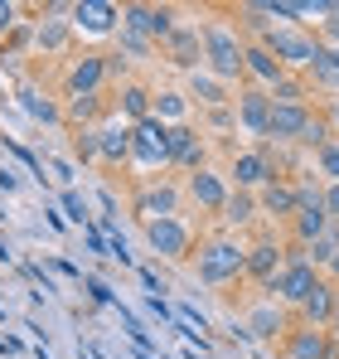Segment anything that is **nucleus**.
Here are the masks:
<instances>
[{"label": "nucleus", "instance_id": "f257e3e1", "mask_svg": "<svg viewBox=\"0 0 339 359\" xmlns=\"http://www.w3.org/2000/svg\"><path fill=\"white\" fill-rule=\"evenodd\" d=\"M237 272H247V252L237 248V243L228 238H214L204 252H199V282H209V287H223L233 282Z\"/></svg>", "mask_w": 339, "mask_h": 359}, {"label": "nucleus", "instance_id": "f03ea898", "mask_svg": "<svg viewBox=\"0 0 339 359\" xmlns=\"http://www.w3.org/2000/svg\"><path fill=\"white\" fill-rule=\"evenodd\" d=\"M204 59H209V68H214V78H237L242 68H247V49L233 39V29H223V25H209L204 29Z\"/></svg>", "mask_w": 339, "mask_h": 359}, {"label": "nucleus", "instance_id": "7ed1b4c3", "mask_svg": "<svg viewBox=\"0 0 339 359\" xmlns=\"http://www.w3.org/2000/svg\"><path fill=\"white\" fill-rule=\"evenodd\" d=\"M131 161L136 165H170V131L155 117L131 131Z\"/></svg>", "mask_w": 339, "mask_h": 359}, {"label": "nucleus", "instance_id": "20e7f679", "mask_svg": "<svg viewBox=\"0 0 339 359\" xmlns=\"http://www.w3.org/2000/svg\"><path fill=\"white\" fill-rule=\"evenodd\" d=\"M315 287H320V277H315V267H310L305 257H291V262L282 267V277L272 282V292H277L282 301H291V306H305Z\"/></svg>", "mask_w": 339, "mask_h": 359}, {"label": "nucleus", "instance_id": "39448f33", "mask_svg": "<svg viewBox=\"0 0 339 359\" xmlns=\"http://www.w3.org/2000/svg\"><path fill=\"white\" fill-rule=\"evenodd\" d=\"M267 49H272L277 59L296 63V68H310V63L320 59V44L305 39V34H296V29H272V34H267Z\"/></svg>", "mask_w": 339, "mask_h": 359}, {"label": "nucleus", "instance_id": "423d86ee", "mask_svg": "<svg viewBox=\"0 0 339 359\" xmlns=\"http://www.w3.org/2000/svg\"><path fill=\"white\" fill-rule=\"evenodd\" d=\"M121 29H131V34H160V39H170L174 34V15L170 10H155V5H126L121 10Z\"/></svg>", "mask_w": 339, "mask_h": 359}, {"label": "nucleus", "instance_id": "0eeeda50", "mask_svg": "<svg viewBox=\"0 0 339 359\" xmlns=\"http://www.w3.org/2000/svg\"><path fill=\"white\" fill-rule=\"evenodd\" d=\"M146 238L155 252H165V257H184V248H189V229L179 224V219H151L146 224Z\"/></svg>", "mask_w": 339, "mask_h": 359}, {"label": "nucleus", "instance_id": "6e6552de", "mask_svg": "<svg viewBox=\"0 0 339 359\" xmlns=\"http://www.w3.org/2000/svg\"><path fill=\"white\" fill-rule=\"evenodd\" d=\"M102 78H107V63L97 59V54H88V59L73 63V73H68V93L83 102V97H92V93L102 88Z\"/></svg>", "mask_w": 339, "mask_h": 359}, {"label": "nucleus", "instance_id": "1a4fd4ad", "mask_svg": "<svg viewBox=\"0 0 339 359\" xmlns=\"http://www.w3.org/2000/svg\"><path fill=\"white\" fill-rule=\"evenodd\" d=\"M305 126H310V112H305V107H296V102H272V131H267V136H277V141H300Z\"/></svg>", "mask_w": 339, "mask_h": 359}, {"label": "nucleus", "instance_id": "9d476101", "mask_svg": "<svg viewBox=\"0 0 339 359\" xmlns=\"http://www.w3.org/2000/svg\"><path fill=\"white\" fill-rule=\"evenodd\" d=\"M237 117H242V126L252 136H267L272 131V97L267 93H242L237 97Z\"/></svg>", "mask_w": 339, "mask_h": 359}, {"label": "nucleus", "instance_id": "9b49d317", "mask_svg": "<svg viewBox=\"0 0 339 359\" xmlns=\"http://www.w3.org/2000/svg\"><path fill=\"white\" fill-rule=\"evenodd\" d=\"M189 194H194V199H199V209H209V214L228 209V189H223V180L214 175V170H194V180H189Z\"/></svg>", "mask_w": 339, "mask_h": 359}, {"label": "nucleus", "instance_id": "f8f14e48", "mask_svg": "<svg viewBox=\"0 0 339 359\" xmlns=\"http://www.w3.org/2000/svg\"><path fill=\"white\" fill-rule=\"evenodd\" d=\"M247 272L252 277H262L267 287L282 277V248L277 243H257V248H247Z\"/></svg>", "mask_w": 339, "mask_h": 359}, {"label": "nucleus", "instance_id": "ddd939ff", "mask_svg": "<svg viewBox=\"0 0 339 359\" xmlns=\"http://www.w3.org/2000/svg\"><path fill=\"white\" fill-rule=\"evenodd\" d=\"M291 359H330L325 325H300V330L291 335Z\"/></svg>", "mask_w": 339, "mask_h": 359}, {"label": "nucleus", "instance_id": "4468645a", "mask_svg": "<svg viewBox=\"0 0 339 359\" xmlns=\"http://www.w3.org/2000/svg\"><path fill=\"white\" fill-rule=\"evenodd\" d=\"M199 156H204L199 136H194L189 126H170V161H174V165H194V170H199Z\"/></svg>", "mask_w": 339, "mask_h": 359}, {"label": "nucleus", "instance_id": "2eb2a0df", "mask_svg": "<svg viewBox=\"0 0 339 359\" xmlns=\"http://www.w3.org/2000/svg\"><path fill=\"white\" fill-rule=\"evenodd\" d=\"M73 20H78V29H88V34H107L116 10L102 5V0H88V5H73Z\"/></svg>", "mask_w": 339, "mask_h": 359}, {"label": "nucleus", "instance_id": "dca6fc26", "mask_svg": "<svg viewBox=\"0 0 339 359\" xmlns=\"http://www.w3.org/2000/svg\"><path fill=\"white\" fill-rule=\"evenodd\" d=\"M335 297H339V287H325V282H320V287L310 292V301L300 306V311H305V325H330V320H335Z\"/></svg>", "mask_w": 339, "mask_h": 359}, {"label": "nucleus", "instance_id": "f3484780", "mask_svg": "<svg viewBox=\"0 0 339 359\" xmlns=\"http://www.w3.org/2000/svg\"><path fill=\"white\" fill-rule=\"evenodd\" d=\"M97 156L102 161H131V131L126 126H107V131H97Z\"/></svg>", "mask_w": 339, "mask_h": 359}, {"label": "nucleus", "instance_id": "a211bd4d", "mask_svg": "<svg viewBox=\"0 0 339 359\" xmlns=\"http://www.w3.org/2000/svg\"><path fill=\"white\" fill-rule=\"evenodd\" d=\"M233 175H237V184L242 189H257V184H267V156H257V151H247V156H237L233 161Z\"/></svg>", "mask_w": 339, "mask_h": 359}, {"label": "nucleus", "instance_id": "6ab92c4d", "mask_svg": "<svg viewBox=\"0 0 339 359\" xmlns=\"http://www.w3.org/2000/svg\"><path fill=\"white\" fill-rule=\"evenodd\" d=\"M165 49L174 54V63H184V68H189V63H199V49H204V34H199V29H174V34L165 39Z\"/></svg>", "mask_w": 339, "mask_h": 359}, {"label": "nucleus", "instance_id": "aec40b11", "mask_svg": "<svg viewBox=\"0 0 339 359\" xmlns=\"http://www.w3.org/2000/svg\"><path fill=\"white\" fill-rule=\"evenodd\" d=\"M247 68H252V73H257L262 83H272V88H277V83H282V78H286L282 59H277V54H272L267 44H257V49H247Z\"/></svg>", "mask_w": 339, "mask_h": 359}, {"label": "nucleus", "instance_id": "412c9836", "mask_svg": "<svg viewBox=\"0 0 339 359\" xmlns=\"http://www.w3.org/2000/svg\"><path fill=\"white\" fill-rule=\"evenodd\" d=\"M325 229H330V214H325V209H296V233H300L305 248L320 238Z\"/></svg>", "mask_w": 339, "mask_h": 359}, {"label": "nucleus", "instance_id": "4be33fe9", "mask_svg": "<svg viewBox=\"0 0 339 359\" xmlns=\"http://www.w3.org/2000/svg\"><path fill=\"white\" fill-rule=\"evenodd\" d=\"M262 209H267L272 219L296 214V189H286V184H267V189H262Z\"/></svg>", "mask_w": 339, "mask_h": 359}, {"label": "nucleus", "instance_id": "5701e85b", "mask_svg": "<svg viewBox=\"0 0 339 359\" xmlns=\"http://www.w3.org/2000/svg\"><path fill=\"white\" fill-rule=\"evenodd\" d=\"M174 204H179V194H174V189H151V194H146V199H141V209H146V219H170V214H174Z\"/></svg>", "mask_w": 339, "mask_h": 359}, {"label": "nucleus", "instance_id": "b1692460", "mask_svg": "<svg viewBox=\"0 0 339 359\" xmlns=\"http://www.w3.org/2000/svg\"><path fill=\"white\" fill-rule=\"evenodd\" d=\"M247 325H252V335H262V340H272L277 330H286V320H282V311H277V306H257Z\"/></svg>", "mask_w": 339, "mask_h": 359}, {"label": "nucleus", "instance_id": "393cba45", "mask_svg": "<svg viewBox=\"0 0 339 359\" xmlns=\"http://www.w3.org/2000/svg\"><path fill=\"white\" fill-rule=\"evenodd\" d=\"M194 97H204L209 107H219V102H228V93H223V78H214V73H194Z\"/></svg>", "mask_w": 339, "mask_h": 359}, {"label": "nucleus", "instance_id": "a878e982", "mask_svg": "<svg viewBox=\"0 0 339 359\" xmlns=\"http://www.w3.org/2000/svg\"><path fill=\"white\" fill-rule=\"evenodd\" d=\"M252 214H257V204H252V194H247V189H242V194H233V199H228V209H223L228 224H247Z\"/></svg>", "mask_w": 339, "mask_h": 359}, {"label": "nucleus", "instance_id": "bb28decb", "mask_svg": "<svg viewBox=\"0 0 339 359\" xmlns=\"http://www.w3.org/2000/svg\"><path fill=\"white\" fill-rule=\"evenodd\" d=\"M272 102H296V107H305V88L291 83V78H282V83L272 88Z\"/></svg>", "mask_w": 339, "mask_h": 359}, {"label": "nucleus", "instance_id": "cd10ccee", "mask_svg": "<svg viewBox=\"0 0 339 359\" xmlns=\"http://www.w3.org/2000/svg\"><path fill=\"white\" fill-rule=\"evenodd\" d=\"M126 112L136 117V126H141V121H151V102H146V93H141V88H126Z\"/></svg>", "mask_w": 339, "mask_h": 359}, {"label": "nucleus", "instance_id": "c85d7f7f", "mask_svg": "<svg viewBox=\"0 0 339 359\" xmlns=\"http://www.w3.org/2000/svg\"><path fill=\"white\" fill-rule=\"evenodd\" d=\"M20 97H25V107H29V112H34V117H44V121H58L54 102H44V97H39V93H34V88H25V93H20Z\"/></svg>", "mask_w": 339, "mask_h": 359}, {"label": "nucleus", "instance_id": "c756f323", "mask_svg": "<svg viewBox=\"0 0 339 359\" xmlns=\"http://www.w3.org/2000/svg\"><path fill=\"white\" fill-rule=\"evenodd\" d=\"M320 170L339 184V146H335V141H325V146H320Z\"/></svg>", "mask_w": 339, "mask_h": 359}, {"label": "nucleus", "instance_id": "7c9ffc66", "mask_svg": "<svg viewBox=\"0 0 339 359\" xmlns=\"http://www.w3.org/2000/svg\"><path fill=\"white\" fill-rule=\"evenodd\" d=\"M155 112H160V117H184V97H179V93H160V97H155Z\"/></svg>", "mask_w": 339, "mask_h": 359}, {"label": "nucleus", "instance_id": "2f4dec72", "mask_svg": "<svg viewBox=\"0 0 339 359\" xmlns=\"http://www.w3.org/2000/svg\"><path fill=\"white\" fill-rule=\"evenodd\" d=\"M310 68H315L320 83H339V68H335V59H330V49H320V59L310 63Z\"/></svg>", "mask_w": 339, "mask_h": 359}, {"label": "nucleus", "instance_id": "473e14b6", "mask_svg": "<svg viewBox=\"0 0 339 359\" xmlns=\"http://www.w3.org/2000/svg\"><path fill=\"white\" fill-rule=\"evenodd\" d=\"M63 209H68V219H73V224H88V204H83V194H73V189H68V194H63Z\"/></svg>", "mask_w": 339, "mask_h": 359}, {"label": "nucleus", "instance_id": "72a5a7b5", "mask_svg": "<svg viewBox=\"0 0 339 359\" xmlns=\"http://www.w3.org/2000/svg\"><path fill=\"white\" fill-rule=\"evenodd\" d=\"M63 44V25H44L39 29V49H58Z\"/></svg>", "mask_w": 339, "mask_h": 359}, {"label": "nucleus", "instance_id": "f704fd0d", "mask_svg": "<svg viewBox=\"0 0 339 359\" xmlns=\"http://www.w3.org/2000/svg\"><path fill=\"white\" fill-rule=\"evenodd\" d=\"M121 49H131L136 59H141V54H151V44H146L141 34H131V29H121Z\"/></svg>", "mask_w": 339, "mask_h": 359}, {"label": "nucleus", "instance_id": "c9c22d12", "mask_svg": "<svg viewBox=\"0 0 339 359\" xmlns=\"http://www.w3.org/2000/svg\"><path fill=\"white\" fill-rule=\"evenodd\" d=\"M300 141H305V146H325V126H320V121L310 117V126L300 131Z\"/></svg>", "mask_w": 339, "mask_h": 359}, {"label": "nucleus", "instance_id": "e433bc0d", "mask_svg": "<svg viewBox=\"0 0 339 359\" xmlns=\"http://www.w3.org/2000/svg\"><path fill=\"white\" fill-rule=\"evenodd\" d=\"M325 214H330V224H339V184L325 189Z\"/></svg>", "mask_w": 339, "mask_h": 359}, {"label": "nucleus", "instance_id": "4c0bfd02", "mask_svg": "<svg viewBox=\"0 0 339 359\" xmlns=\"http://www.w3.org/2000/svg\"><path fill=\"white\" fill-rule=\"evenodd\" d=\"M10 25H15V5H5V0H0V29H10Z\"/></svg>", "mask_w": 339, "mask_h": 359}, {"label": "nucleus", "instance_id": "58836bf2", "mask_svg": "<svg viewBox=\"0 0 339 359\" xmlns=\"http://www.w3.org/2000/svg\"><path fill=\"white\" fill-rule=\"evenodd\" d=\"M54 170H58V180H63V184H73V165H68V161H54Z\"/></svg>", "mask_w": 339, "mask_h": 359}, {"label": "nucleus", "instance_id": "ea45409f", "mask_svg": "<svg viewBox=\"0 0 339 359\" xmlns=\"http://www.w3.org/2000/svg\"><path fill=\"white\" fill-rule=\"evenodd\" d=\"M325 267H330V277H339V252L330 257V262H325Z\"/></svg>", "mask_w": 339, "mask_h": 359}, {"label": "nucleus", "instance_id": "a19ab883", "mask_svg": "<svg viewBox=\"0 0 339 359\" xmlns=\"http://www.w3.org/2000/svg\"><path fill=\"white\" fill-rule=\"evenodd\" d=\"M330 325H335V330H339V297H335V320H330Z\"/></svg>", "mask_w": 339, "mask_h": 359}, {"label": "nucleus", "instance_id": "79ce46f5", "mask_svg": "<svg viewBox=\"0 0 339 359\" xmlns=\"http://www.w3.org/2000/svg\"><path fill=\"white\" fill-rule=\"evenodd\" d=\"M330 59H335V68H339V44H335V49H330Z\"/></svg>", "mask_w": 339, "mask_h": 359}]
</instances>
